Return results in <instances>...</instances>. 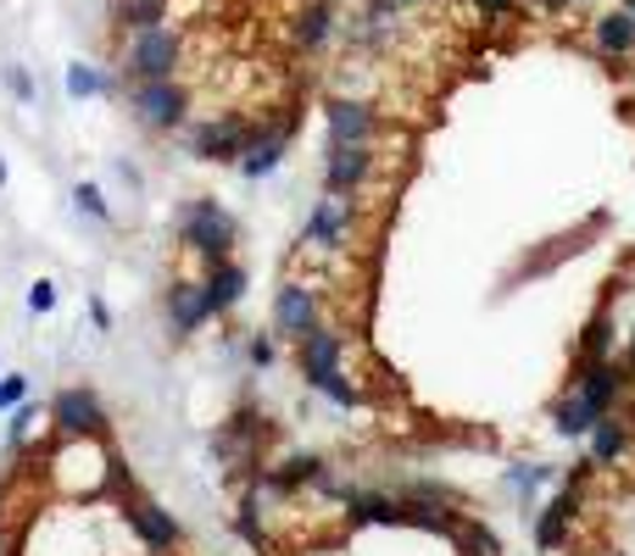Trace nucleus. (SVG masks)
Segmentation results:
<instances>
[{"instance_id":"obj_21","label":"nucleus","mask_w":635,"mask_h":556,"mask_svg":"<svg viewBox=\"0 0 635 556\" xmlns=\"http://www.w3.org/2000/svg\"><path fill=\"white\" fill-rule=\"evenodd\" d=\"M118 84H112V73H101V68H84V62H73L68 68V95H79V101H90V95H112Z\"/></svg>"},{"instance_id":"obj_31","label":"nucleus","mask_w":635,"mask_h":556,"mask_svg":"<svg viewBox=\"0 0 635 556\" xmlns=\"http://www.w3.org/2000/svg\"><path fill=\"white\" fill-rule=\"evenodd\" d=\"M29 395V378L23 373H12V378H0V406H18Z\"/></svg>"},{"instance_id":"obj_20","label":"nucleus","mask_w":635,"mask_h":556,"mask_svg":"<svg viewBox=\"0 0 635 556\" xmlns=\"http://www.w3.org/2000/svg\"><path fill=\"white\" fill-rule=\"evenodd\" d=\"M552 417H557V434H585V428H591L602 412H596V406H591V401L574 390L568 401H557V412H552Z\"/></svg>"},{"instance_id":"obj_14","label":"nucleus","mask_w":635,"mask_h":556,"mask_svg":"<svg viewBox=\"0 0 635 556\" xmlns=\"http://www.w3.org/2000/svg\"><path fill=\"white\" fill-rule=\"evenodd\" d=\"M369 168H374V151L369 145H335V156H330V190L335 195L357 190L369 179Z\"/></svg>"},{"instance_id":"obj_25","label":"nucleus","mask_w":635,"mask_h":556,"mask_svg":"<svg viewBox=\"0 0 635 556\" xmlns=\"http://www.w3.org/2000/svg\"><path fill=\"white\" fill-rule=\"evenodd\" d=\"M352 517H357V523H402V506H396V501H380V495H363V501L352 506Z\"/></svg>"},{"instance_id":"obj_12","label":"nucleus","mask_w":635,"mask_h":556,"mask_svg":"<svg viewBox=\"0 0 635 556\" xmlns=\"http://www.w3.org/2000/svg\"><path fill=\"white\" fill-rule=\"evenodd\" d=\"M374 129L380 123H374V112L363 101H330V134H335V145H369Z\"/></svg>"},{"instance_id":"obj_4","label":"nucleus","mask_w":635,"mask_h":556,"mask_svg":"<svg viewBox=\"0 0 635 556\" xmlns=\"http://www.w3.org/2000/svg\"><path fill=\"white\" fill-rule=\"evenodd\" d=\"M251 140H256V123L251 118H218V123H201L190 145H195L201 162H240Z\"/></svg>"},{"instance_id":"obj_27","label":"nucleus","mask_w":635,"mask_h":556,"mask_svg":"<svg viewBox=\"0 0 635 556\" xmlns=\"http://www.w3.org/2000/svg\"><path fill=\"white\" fill-rule=\"evenodd\" d=\"M424 7V0H369V18L374 23H391L396 12H419Z\"/></svg>"},{"instance_id":"obj_5","label":"nucleus","mask_w":635,"mask_h":556,"mask_svg":"<svg viewBox=\"0 0 635 556\" xmlns=\"http://www.w3.org/2000/svg\"><path fill=\"white\" fill-rule=\"evenodd\" d=\"M184 107H190V95H184L173 79L134 84V112H140L145 129H179V123H184Z\"/></svg>"},{"instance_id":"obj_10","label":"nucleus","mask_w":635,"mask_h":556,"mask_svg":"<svg viewBox=\"0 0 635 556\" xmlns=\"http://www.w3.org/2000/svg\"><path fill=\"white\" fill-rule=\"evenodd\" d=\"M273 323H279V334H290V340H301L306 328H318V301H312V290H306V284H284L279 301H273Z\"/></svg>"},{"instance_id":"obj_23","label":"nucleus","mask_w":635,"mask_h":556,"mask_svg":"<svg viewBox=\"0 0 635 556\" xmlns=\"http://www.w3.org/2000/svg\"><path fill=\"white\" fill-rule=\"evenodd\" d=\"M618 451H624V423H613V417L602 412V417L591 423V456H596V462H613Z\"/></svg>"},{"instance_id":"obj_26","label":"nucleus","mask_w":635,"mask_h":556,"mask_svg":"<svg viewBox=\"0 0 635 556\" xmlns=\"http://www.w3.org/2000/svg\"><path fill=\"white\" fill-rule=\"evenodd\" d=\"M306 478H318V462H312V456H290L273 484H279V489H295V484H306Z\"/></svg>"},{"instance_id":"obj_13","label":"nucleus","mask_w":635,"mask_h":556,"mask_svg":"<svg viewBox=\"0 0 635 556\" xmlns=\"http://www.w3.org/2000/svg\"><path fill=\"white\" fill-rule=\"evenodd\" d=\"M618 384H624V378H618V367H613L607 356L585 362V367H579V378H574V390H579V395H585L596 412H607V406L618 401Z\"/></svg>"},{"instance_id":"obj_17","label":"nucleus","mask_w":635,"mask_h":556,"mask_svg":"<svg viewBox=\"0 0 635 556\" xmlns=\"http://www.w3.org/2000/svg\"><path fill=\"white\" fill-rule=\"evenodd\" d=\"M168 18V0H112V23L140 34V29H157Z\"/></svg>"},{"instance_id":"obj_38","label":"nucleus","mask_w":635,"mask_h":556,"mask_svg":"<svg viewBox=\"0 0 635 556\" xmlns=\"http://www.w3.org/2000/svg\"><path fill=\"white\" fill-rule=\"evenodd\" d=\"M0 184H7V168H0Z\"/></svg>"},{"instance_id":"obj_11","label":"nucleus","mask_w":635,"mask_h":556,"mask_svg":"<svg viewBox=\"0 0 635 556\" xmlns=\"http://www.w3.org/2000/svg\"><path fill=\"white\" fill-rule=\"evenodd\" d=\"M346 223H352V201H341V195L330 190V201H318V212H312V223H306V240L324 245V251H341V245H346Z\"/></svg>"},{"instance_id":"obj_24","label":"nucleus","mask_w":635,"mask_h":556,"mask_svg":"<svg viewBox=\"0 0 635 556\" xmlns=\"http://www.w3.org/2000/svg\"><path fill=\"white\" fill-rule=\"evenodd\" d=\"M607 351H613V317L602 312V317L585 323V362H596V356H607Z\"/></svg>"},{"instance_id":"obj_7","label":"nucleus","mask_w":635,"mask_h":556,"mask_svg":"<svg viewBox=\"0 0 635 556\" xmlns=\"http://www.w3.org/2000/svg\"><path fill=\"white\" fill-rule=\"evenodd\" d=\"M51 412H57V428L73 434V439H101L107 434V412L90 390H62Z\"/></svg>"},{"instance_id":"obj_18","label":"nucleus","mask_w":635,"mask_h":556,"mask_svg":"<svg viewBox=\"0 0 635 556\" xmlns=\"http://www.w3.org/2000/svg\"><path fill=\"white\" fill-rule=\"evenodd\" d=\"M568 517H574V489H563L546 512H541V523H535V539H541V550H557L563 545V534H568Z\"/></svg>"},{"instance_id":"obj_33","label":"nucleus","mask_w":635,"mask_h":556,"mask_svg":"<svg viewBox=\"0 0 635 556\" xmlns=\"http://www.w3.org/2000/svg\"><path fill=\"white\" fill-rule=\"evenodd\" d=\"M29 306H34V312H51V306H57V284H46V279H40V284L29 290Z\"/></svg>"},{"instance_id":"obj_8","label":"nucleus","mask_w":635,"mask_h":556,"mask_svg":"<svg viewBox=\"0 0 635 556\" xmlns=\"http://www.w3.org/2000/svg\"><path fill=\"white\" fill-rule=\"evenodd\" d=\"M123 517L140 528V539H145L151 550H173V545H179V523H173V517H168L157 501H145V495H129V501H123Z\"/></svg>"},{"instance_id":"obj_6","label":"nucleus","mask_w":635,"mask_h":556,"mask_svg":"<svg viewBox=\"0 0 635 556\" xmlns=\"http://www.w3.org/2000/svg\"><path fill=\"white\" fill-rule=\"evenodd\" d=\"M295 129H301V112H284L273 129H256V140H251L245 156H240V173H245V179H268V173L284 162V145H290Z\"/></svg>"},{"instance_id":"obj_2","label":"nucleus","mask_w":635,"mask_h":556,"mask_svg":"<svg viewBox=\"0 0 635 556\" xmlns=\"http://www.w3.org/2000/svg\"><path fill=\"white\" fill-rule=\"evenodd\" d=\"M179 51H184V40L168 29V23H157V29H140L134 40H129V73H134V84H151V79H173V68H179Z\"/></svg>"},{"instance_id":"obj_32","label":"nucleus","mask_w":635,"mask_h":556,"mask_svg":"<svg viewBox=\"0 0 635 556\" xmlns=\"http://www.w3.org/2000/svg\"><path fill=\"white\" fill-rule=\"evenodd\" d=\"M7 84H12V95H18V101H34V79H29L23 68H7Z\"/></svg>"},{"instance_id":"obj_22","label":"nucleus","mask_w":635,"mask_h":556,"mask_svg":"<svg viewBox=\"0 0 635 556\" xmlns=\"http://www.w3.org/2000/svg\"><path fill=\"white\" fill-rule=\"evenodd\" d=\"M402 523H413V528H435V534H463V523H457L452 512L430 506V501H413V506H402Z\"/></svg>"},{"instance_id":"obj_19","label":"nucleus","mask_w":635,"mask_h":556,"mask_svg":"<svg viewBox=\"0 0 635 556\" xmlns=\"http://www.w3.org/2000/svg\"><path fill=\"white\" fill-rule=\"evenodd\" d=\"M206 290H212L218 312H229V306L245 295V273H240L234 262H212V279H206Z\"/></svg>"},{"instance_id":"obj_9","label":"nucleus","mask_w":635,"mask_h":556,"mask_svg":"<svg viewBox=\"0 0 635 556\" xmlns=\"http://www.w3.org/2000/svg\"><path fill=\"white\" fill-rule=\"evenodd\" d=\"M212 312H218V301H212L206 284H173V290H168V323H173L179 334L201 328Z\"/></svg>"},{"instance_id":"obj_37","label":"nucleus","mask_w":635,"mask_h":556,"mask_svg":"<svg viewBox=\"0 0 635 556\" xmlns=\"http://www.w3.org/2000/svg\"><path fill=\"white\" fill-rule=\"evenodd\" d=\"M624 12H629V18H635V0H624Z\"/></svg>"},{"instance_id":"obj_28","label":"nucleus","mask_w":635,"mask_h":556,"mask_svg":"<svg viewBox=\"0 0 635 556\" xmlns=\"http://www.w3.org/2000/svg\"><path fill=\"white\" fill-rule=\"evenodd\" d=\"M463 545H468L474 556H496V534H491V528H480V523H474V528H463Z\"/></svg>"},{"instance_id":"obj_29","label":"nucleus","mask_w":635,"mask_h":556,"mask_svg":"<svg viewBox=\"0 0 635 556\" xmlns=\"http://www.w3.org/2000/svg\"><path fill=\"white\" fill-rule=\"evenodd\" d=\"M73 201H79V212L107 218V201H101V190H95V184H79V190H73Z\"/></svg>"},{"instance_id":"obj_30","label":"nucleus","mask_w":635,"mask_h":556,"mask_svg":"<svg viewBox=\"0 0 635 556\" xmlns=\"http://www.w3.org/2000/svg\"><path fill=\"white\" fill-rule=\"evenodd\" d=\"M234 528H240L245 539H262V517H256V501H245V506H240V517H234Z\"/></svg>"},{"instance_id":"obj_34","label":"nucleus","mask_w":635,"mask_h":556,"mask_svg":"<svg viewBox=\"0 0 635 556\" xmlns=\"http://www.w3.org/2000/svg\"><path fill=\"white\" fill-rule=\"evenodd\" d=\"M474 7H480V12H491V18H502V12H513V7H518V0H474Z\"/></svg>"},{"instance_id":"obj_3","label":"nucleus","mask_w":635,"mask_h":556,"mask_svg":"<svg viewBox=\"0 0 635 556\" xmlns=\"http://www.w3.org/2000/svg\"><path fill=\"white\" fill-rule=\"evenodd\" d=\"M184 245H190L195 256H206V267H212V262H229L234 218H229L218 201H195V206L184 212Z\"/></svg>"},{"instance_id":"obj_36","label":"nucleus","mask_w":635,"mask_h":556,"mask_svg":"<svg viewBox=\"0 0 635 556\" xmlns=\"http://www.w3.org/2000/svg\"><path fill=\"white\" fill-rule=\"evenodd\" d=\"M541 7H552V12H563V7H579V0H541Z\"/></svg>"},{"instance_id":"obj_16","label":"nucleus","mask_w":635,"mask_h":556,"mask_svg":"<svg viewBox=\"0 0 635 556\" xmlns=\"http://www.w3.org/2000/svg\"><path fill=\"white\" fill-rule=\"evenodd\" d=\"M596 51L602 57H629L635 51V18L629 12H602L596 18Z\"/></svg>"},{"instance_id":"obj_15","label":"nucleus","mask_w":635,"mask_h":556,"mask_svg":"<svg viewBox=\"0 0 635 556\" xmlns=\"http://www.w3.org/2000/svg\"><path fill=\"white\" fill-rule=\"evenodd\" d=\"M330 23H335V12L324 7V0H312V7H301L295 12V23H290V40H295V51H318L330 40Z\"/></svg>"},{"instance_id":"obj_39","label":"nucleus","mask_w":635,"mask_h":556,"mask_svg":"<svg viewBox=\"0 0 635 556\" xmlns=\"http://www.w3.org/2000/svg\"><path fill=\"white\" fill-rule=\"evenodd\" d=\"M629 362H635V351H629Z\"/></svg>"},{"instance_id":"obj_1","label":"nucleus","mask_w":635,"mask_h":556,"mask_svg":"<svg viewBox=\"0 0 635 556\" xmlns=\"http://www.w3.org/2000/svg\"><path fill=\"white\" fill-rule=\"evenodd\" d=\"M301 373H306L318 390H324L330 401H341V406H352V401H357V390L341 378V334H335V328H324V323L301 334Z\"/></svg>"},{"instance_id":"obj_35","label":"nucleus","mask_w":635,"mask_h":556,"mask_svg":"<svg viewBox=\"0 0 635 556\" xmlns=\"http://www.w3.org/2000/svg\"><path fill=\"white\" fill-rule=\"evenodd\" d=\"M251 362H273V345L268 340H251Z\"/></svg>"}]
</instances>
